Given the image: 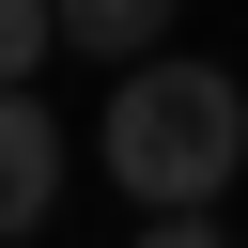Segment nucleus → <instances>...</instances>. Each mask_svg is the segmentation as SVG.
<instances>
[{
    "instance_id": "nucleus-1",
    "label": "nucleus",
    "mask_w": 248,
    "mask_h": 248,
    "mask_svg": "<svg viewBox=\"0 0 248 248\" xmlns=\"http://www.w3.org/2000/svg\"><path fill=\"white\" fill-rule=\"evenodd\" d=\"M108 186L140 202V217H217V186L248 170V78H217V62H124V93H108Z\"/></svg>"
},
{
    "instance_id": "nucleus-2",
    "label": "nucleus",
    "mask_w": 248,
    "mask_h": 248,
    "mask_svg": "<svg viewBox=\"0 0 248 248\" xmlns=\"http://www.w3.org/2000/svg\"><path fill=\"white\" fill-rule=\"evenodd\" d=\"M46 202H62V124H46V93H0V248H31Z\"/></svg>"
},
{
    "instance_id": "nucleus-3",
    "label": "nucleus",
    "mask_w": 248,
    "mask_h": 248,
    "mask_svg": "<svg viewBox=\"0 0 248 248\" xmlns=\"http://www.w3.org/2000/svg\"><path fill=\"white\" fill-rule=\"evenodd\" d=\"M62 46H93V62H155V46H170V0H62Z\"/></svg>"
},
{
    "instance_id": "nucleus-5",
    "label": "nucleus",
    "mask_w": 248,
    "mask_h": 248,
    "mask_svg": "<svg viewBox=\"0 0 248 248\" xmlns=\"http://www.w3.org/2000/svg\"><path fill=\"white\" fill-rule=\"evenodd\" d=\"M140 248H232L217 217H140Z\"/></svg>"
},
{
    "instance_id": "nucleus-4",
    "label": "nucleus",
    "mask_w": 248,
    "mask_h": 248,
    "mask_svg": "<svg viewBox=\"0 0 248 248\" xmlns=\"http://www.w3.org/2000/svg\"><path fill=\"white\" fill-rule=\"evenodd\" d=\"M46 46H62V0H0V93H31Z\"/></svg>"
}]
</instances>
